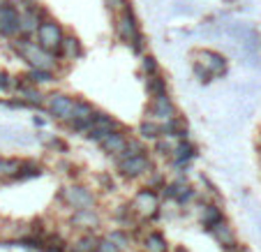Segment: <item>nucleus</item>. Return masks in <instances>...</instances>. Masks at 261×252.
I'll return each instance as SVG.
<instances>
[{
	"label": "nucleus",
	"instance_id": "f257e3e1",
	"mask_svg": "<svg viewBox=\"0 0 261 252\" xmlns=\"http://www.w3.org/2000/svg\"><path fill=\"white\" fill-rule=\"evenodd\" d=\"M14 49L23 56V60H28L30 67L33 69H46V72H54L56 67V56L44 51L37 42H30V40H16L14 42Z\"/></svg>",
	"mask_w": 261,
	"mask_h": 252
},
{
	"label": "nucleus",
	"instance_id": "f03ea898",
	"mask_svg": "<svg viewBox=\"0 0 261 252\" xmlns=\"http://www.w3.org/2000/svg\"><path fill=\"white\" fill-rule=\"evenodd\" d=\"M116 33H118V37L123 42H127L129 46H132L134 54H141L143 51V35L141 30H139V23L137 19H134L132 12H123V14H118V21H116Z\"/></svg>",
	"mask_w": 261,
	"mask_h": 252
},
{
	"label": "nucleus",
	"instance_id": "7ed1b4c3",
	"mask_svg": "<svg viewBox=\"0 0 261 252\" xmlns=\"http://www.w3.org/2000/svg\"><path fill=\"white\" fill-rule=\"evenodd\" d=\"M63 40H65V33L58 21H54V19L42 21L40 30H37V44L42 49L56 56V51H60V46H63Z\"/></svg>",
	"mask_w": 261,
	"mask_h": 252
},
{
	"label": "nucleus",
	"instance_id": "20e7f679",
	"mask_svg": "<svg viewBox=\"0 0 261 252\" xmlns=\"http://www.w3.org/2000/svg\"><path fill=\"white\" fill-rule=\"evenodd\" d=\"M60 199L69 208H74V213L95 208V194L88 188H84V185H67V188H63L60 190Z\"/></svg>",
	"mask_w": 261,
	"mask_h": 252
},
{
	"label": "nucleus",
	"instance_id": "39448f33",
	"mask_svg": "<svg viewBox=\"0 0 261 252\" xmlns=\"http://www.w3.org/2000/svg\"><path fill=\"white\" fill-rule=\"evenodd\" d=\"M116 167H118V173L123 178H134L143 176V173H150L153 164L148 160V155H134V158H123V160H116Z\"/></svg>",
	"mask_w": 261,
	"mask_h": 252
},
{
	"label": "nucleus",
	"instance_id": "423d86ee",
	"mask_svg": "<svg viewBox=\"0 0 261 252\" xmlns=\"http://www.w3.org/2000/svg\"><path fill=\"white\" fill-rule=\"evenodd\" d=\"M74 107H76V99L69 97L65 93H54L49 95V102H46V109L49 114L54 116L56 120H72V114H74Z\"/></svg>",
	"mask_w": 261,
	"mask_h": 252
},
{
	"label": "nucleus",
	"instance_id": "0eeeda50",
	"mask_svg": "<svg viewBox=\"0 0 261 252\" xmlns=\"http://www.w3.org/2000/svg\"><path fill=\"white\" fill-rule=\"evenodd\" d=\"M116 130H120L118 128V123H116L111 116H107V114H95V120H93V125H90V130L86 132V137L90 139V141H97V143H102L104 139L109 137L111 132H116Z\"/></svg>",
	"mask_w": 261,
	"mask_h": 252
},
{
	"label": "nucleus",
	"instance_id": "6e6552de",
	"mask_svg": "<svg viewBox=\"0 0 261 252\" xmlns=\"http://www.w3.org/2000/svg\"><path fill=\"white\" fill-rule=\"evenodd\" d=\"M21 28V14L12 3H0V35L12 37Z\"/></svg>",
	"mask_w": 261,
	"mask_h": 252
},
{
	"label": "nucleus",
	"instance_id": "1a4fd4ad",
	"mask_svg": "<svg viewBox=\"0 0 261 252\" xmlns=\"http://www.w3.org/2000/svg\"><path fill=\"white\" fill-rule=\"evenodd\" d=\"M95 114H97V111H95L88 102L76 99V107H74V114H72V120H69V128H72L74 132H88L90 125H93V120H95Z\"/></svg>",
	"mask_w": 261,
	"mask_h": 252
},
{
	"label": "nucleus",
	"instance_id": "9d476101",
	"mask_svg": "<svg viewBox=\"0 0 261 252\" xmlns=\"http://www.w3.org/2000/svg\"><path fill=\"white\" fill-rule=\"evenodd\" d=\"M132 206H134V211L141 213V215H153V213L160 211V197H158V192L143 188L134 194Z\"/></svg>",
	"mask_w": 261,
	"mask_h": 252
},
{
	"label": "nucleus",
	"instance_id": "9b49d317",
	"mask_svg": "<svg viewBox=\"0 0 261 252\" xmlns=\"http://www.w3.org/2000/svg\"><path fill=\"white\" fill-rule=\"evenodd\" d=\"M148 114L153 116L155 120H173V118H178V111H176V107H173V102L169 97H162V99H153L150 102V109H148Z\"/></svg>",
	"mask_w": 261,
	"mask_h": 252
},
{
	"label": "nucleus",
	"instance_id": "f8f14e48",
	"mask_svg": "<svg viewBox=\"0 0 261 252\" xmlns=\"http://www.w3.org/2000/svg\"><path fill=\"white\" fill-rule=\"evenodd\" d=\"M127 141H129L127 134H125L123 130H116V132H111L102 141V148H104V153L114 155V158H120V155H123V150L127 148Z\"/></svg>",
	"mask_w": 261,
	"mask_h": 252
},
{
	"label": "nucleus",
	"instance_id": "ddd939ff",
	"mask_svg": "<svg viewBox=\"0 0 261 252\" xmlns=\"http://www.w3.org/2000/svg\"><path fill=\"white\" fill-rule=\"evenodd\" d=\"M222 222H227V220H224V211H222L220 206L206 204V206L201 208V227L206 229L208 234H211L215 227H220Z\"/></svg>",
	"mask_w": 261,
	"mask_h": 252
},
{
	"label": "nucleus",
	"instance_id": "4468645a",
	"mask_svg": "<svg viewBox=\"0 0 261 252\" xmlns=\"http://www.w3.org/2000/svg\"><path fill=\"white\" fill-rule=\"evenodd\" d=\"M211 236L215 238L217 243H220L222 247H224V252L227 250H236L238 247V238H236V232H233V227L229 222H222L220 227H215L211 232Z\"/></svg>",
	"mask_w": 261,
	"mask_h": 252
},
{
	"label": "nucleus",
	"instance_id": "2eb2a0df",
	"mask_svg": "<svg viewBox=\"0 0 261 252\" xmlns=\"http://www.w3.org/2000/svg\"><path fill=\"white\" fill-rule=\"evenodd\" d=\"M199 58H201V67H206L211 74H220V72H224V65H227V60H224V56H220L217 51H211V49H203L199 51Z\"/></svg>",
	"mask_w": 261,
	"mask_h": 252
},
{
	"label": "nucleus",
	"instance_id": "dca6fc26",
	"mask_svg": "<svg viewBox=\"0 0 261 252\" xmlns=\"http://www.w3.org/2000/svg\"><path fill=\"white\" fill-rule=\"evenodd\" d=\"M74 224H79L84 229H97L99 227V215L95 208H88V211H76L72 218Z\"/></svg>",
	"mask_w": 261,
	"mask_h": 252
},
{
	"label": "nucleus",
	"instance_id": "f3484780",
	"mask_svg": "<svg viewBox=\"0 0 261 252\" xmlns=\"http://www.w3.org/2000/svg\"><path fill=\"white\" fill-rule=\"evenodd\" d=\"M146 90L148 95L153 99H162V97H169V90H167V79H162L160 74L155 77H148L146 79Z\"/></svg>",
	"mask_w": 261,
	"mask_h": 252
},
{
	"label": "nucleus",
	"instance_id": "a211bd4d",
	"mask_svg": "<svg viewBox=\"0 0 261 252\" xmlns=\"http://www.w3.org/2000/svg\"><path fill=\"white\" fill-rule=\"evenodd\" d=\"M63 58H69V60H74V58H79L81 54H84V49H81V42L74 37V35H65V40H63V46H60V51H58Z\"/></svg>",
	"mask_w": 261,
	"mask_h": 252
},
{
	"label": "nucleus",
	"instance_id": "6ab92c4d",
	"mask_svg": "<svg viewBox=\"0 0 261 252\" xmlns=\"http://www.w3.org/2000/svg\"><path fill=\"white\" fill-rule=\"evenodd\" d=\"M197 155V148H194L190 141H180L173 148V162H176V167H180V164H185V162H190V160Z\"/></svg>",
	"mask_w": 261,
	"mask_h": 252
},
{
	"label": "nucleus",
	"instance_id": "aec40b11",
	"mask_svg": "<svg viewBox=\"0 0 261 252\" xmlns=\"http://www.w3.org/2000/svg\"><path fill=\"white\" fill-rule=\"evenodd\" d=\"M143 243H146V250L148 252H167L169 250L167 238H164L160 232H148L146 238H143Z\"/></svg>",
	"mask_w": 261,
	"mask_h": 252
},
{
	"label": "nucleus",
	"instance_id": "412c9836",
	"mask_svg": "<svg viewBox=\"0 0 261 252\" xmlns=\"http://www.w3.org/2000/svg\"><path fill=\"white\" fill-rule=\"evenodd\" d=\"M97 243H99L97 236H93V234H84V236H79L76 241H74L72 252H97Z\"/></svg>",
	"mask_w": 261,
	"mask_h": 252
},
{
	"label": "nucleus",
	"instance_id": "4be33fe9",
	"mask_svg": "<svg viewBox=\"0 0 261 252\" xmlns=\"http://www.w3.org/2000/svg\"><path fill=\"white\" fill-rule=\"evenodd\" d=\"M185 134H188V128L182 125L180 116H178V118H173V120H167V123L162 125V137H178V139H182Z\"/></svg>",
	"mask_w": 261,
	"mask_h": 252
},
{
	"label": "nucleus",
	"instance_id": "5701e85b",
	"mask_svg": "<svg viewBox=\"0 0 261 252\" xmlns=\"http://www.w3.org/2000/svg\"><path fill=\"white\" fill-rule=\"evenodd\" d=\"M42 173V167L40 164L30 162V160H21V169H19V176L16 181H28V178H37Z\"/></svg>",
	"mask_w": 261,
	"mask_h": 252
},
{
	"label": "nucleus",
	"instance_id": "b1692460",
	"mask_svg": "<svg viewBox=\"0 0 261 252\" xmlns=\"http://www.w3.org/2000/svg\"><path fill=\"white\" fill-rule=\"evenodd\" d=\"M139 134H141L143 139H162V125L153 123V120H143L141 125H139Z\"/></svg>",
	"mask_w": 261,
	"mask_h": 252
},
{
	"label": "nucleus",
	"instance_id": "393cba45",
	"mask_svg": "<svg viewBox=\"0 0 261 252\" xmlns=\"http://www.w3.org/2000/svg\"><path fill=\"white\" fill-rule=\"evenodd\" d=\"M185 188H188V183H185L182 178H178V181H171V183L164 185L162 197H164V199H171V201H176V199L180 197V192H182Z\"/></svg>",
	"mask_w": 261,
	"mask_h": 252
},
{
	"label": "nucleus",
	"instance_id": "a878e982",
	"mask_svg": "<svg viewBox=\"0 0 261 252\" xmlns=\"http://www.w3.org/2000/svg\"><path fill=\"white\" fill-rule=\"evenodd\" d=\"M30 86H37V84H49L54 81V72H46V69H30L28 74L23 77Z\"/></svg>",
	"mask_w": 261,
	"mask_h": 252
},
{
	"label": "nucleus",
	"instance_id": "bb28decb",
	"mask_svg": "<svg viewBox=\"0 0 261 252\" xmlns=\"http://www.w3.org/2000/svg\"><path fill=\"white\" fill-rule=\"evenodd\" d=\"M19 95L21 97H25V104H37V107H40V104L44 102V95L35 88V86H21Z\"/></svg>",
	"mask_w": 261,
	"mask_h": 252
},
{
	"label": "nucleus",
	"instance_id": "cd10ccee",
	"mask_svg": "<svg viewBox=\"0 0 261 252\" xmlns=\"http://www.w3.org/2000/svg\"><path fill=\"white\" fill-rule=\"evenodd\" d=\"M134 155H148V150H146V146H143L141 141H137V139H129V141H127V148H125L123 155H120V158H116V160L134 158Z\"/></svg>",
	"mask_w": 261,
	"mask_h": 252
},
{
	"label": "nucleus",
	"instance_id": "c85d7f7f",
	"mask_svg": "<svg viewBox=\"0 0 261 252\" xmlns=\"http://www.w3.org/2000/svg\"><path fill=\"white\" fill-rule=\"evenodd\" d=\"M97 252H123V247L111 236H104V238H99V243H97Z\"/></svg>",
	"mask_w": 261,
	"mask_h": 252
},
{
	"label": "nucleus",
	"instance_id": "c756f323",
	"mask_svg": "<svg viewBox=\"0 0 261 252\" xmlns=\"http://www.w3.org/2000/svg\"><path fill=\"white\" fill-rule=\"evenodd\" d=\"M173 148H176V146H171V143H169L164 137L155 141V153L162 155V158H164V155H173Z\"/></svg>",
	"mask_w": 261,
	"mask_h": 252
},
{
	"label": "nucleus",
	"instance_id": "7c9ffc66",
	"mask_svg": "<svg viewBox=\"0 0 261 252\" xmlns=\"http://www.w3.org/2000/svg\"><path fill=\"white\" fill-rule=\"evenodd\" d=\"M143 72H146L148 77L160 74V72H158V60H155L153 56H146V58H143Z\"/></svg>",
	"mask_w": 261,
	"mask_h": 252
},
{
	"label": "nucleus",
	"instance_id": "2f4dec72",
	"mask_svg": "<svg viewBox=\"0 0 261 252\" xmlns=\"http://www.w3.org/2000/svg\"><path fill=\"white\" fill-rule=\"evenodd\" d=\"M107 7L111 12H118V14H123V12H127V0H107Z\"/></svg>",
	"mask_w": 261,
	"mask_h": 252
},
{
	"label": "nucleus",
	"instance_id": "473e14b6",
	"mask_svg": "<svg viewBox=\"0 0 261 252\" xmlns=\"http://www.w3.org/2000/svg\"><path fill=\"white\" fill-rule=\"evenodd\" d=\"M194 74L199 77V81H211V77H213L211 72H208L206 67H201V65H199V63L194 65Z\"/></svg>",
	"mask_w": 261,
	"mask_h": 252
},
{
	"label": "nucleus",
	"instance_id": "72a5a7b5",
	"mask_svg": "<svg viewBox=\"0 0 261 252\" xmlns=\"http://www.w3.org/2000/svg\"><path fill=\"white\" fill-rule=\"evenodd\" d=\"M109 236L114 238V241L118 243L120 247H125V245H127V234H123V232H114V234H109Z\"/></svg>",
	"mask_w": 261,
	"mask_h": 252
},
{
	"label": "nucleus",
	"instance_id": "f704fd0d",
	"mask_svg": "<svg viewBox=\"0 0 261 252\" xmlns=\"http://www.w3.org/2000/svg\"><path fill=\"white\" fill-rule=\"evenodd\" d=\"M10 77L5 74V72H0V90H5V88H10Z\"/></svg>",
	"mask_w": 261,
	"mask_h": 252
},
{
	"label": "nucleus",
	"instance_id": "c9c22d12",
	"mask_svg": "<svg viewBox=\"0 0 261 252\" xmlns=\"http://www.w3.org/2000/svg\"><path fill=\"white\" fill-rule=\"evenodd\" d=\"M173 252H190V250H185V247H182V245H178V247H176V250H173Z\"/></svg>",
	"mask_w": 261,
	"mask_h": 252
},
{
	"label": "nucleus",
	"instance_id": "e433bc0d",
	"mask_svg": "<svg viewBox=\"0 0 261 252\" xmlns=\"http://www.w3.org/2000/svg\"><path fill=\"white\" fill-rule=\"evenodd\" d=\"M227 252H247L245 247H236V250H227Z\"/></svg>",
	"mask_w": 261,
	"mask_h": 252
},
{
	"label": "nucleus",
	"instance_id": "4c0bfd02",
	"mask_svg": "<svg viewBox=\"0 0 261 252\" xmlns=\"http://www.w3.org/2000/svg\"><path fill=\"white\" fill-rule=\"evenodd\" d=\"M259 158H261V148H259Z\"/></svg>",
	"mask_w": 261,
	"mask_h": 252
}]
</instances>
